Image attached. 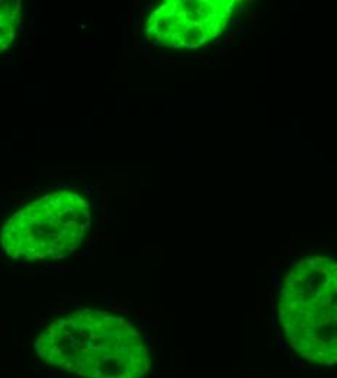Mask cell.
I'll return each instance as SVG.
<instances>
[{
	"instance_id": "6da1fadb",
	"label": "cell",
	"mask_w": 337,
	"mask_h": 378,
	"mask_svg": "<svg viewBox=\"0 0 337 378\" xmlns=\"http://www.w3.org/2000/svg\"><path fill=\"white\" fill-rule=\"evenodd\" d=\"M282 333L307 362L337 365V260L324 254L294 262L283 276L278 303Z\"/></svg>"
},
{
	"instance_id": "7a4b0ae2",
	"label": "cell",
	"mask_w": 337,
	"mask_h": 378,
	"mask_svg": "<svg viewBox=\"0 0 337 378\" xmlns=\"http://www.w3.org/2000/svg\"><path fill=\"white\" fill-rule=\"evenodd\" d=\"M92 224L90 204L77 191L58 189L31 201L1 228L3 250L12 259H63L77 249Z\"/></svg>"
},
{
	"instance_id": "3957f363",
	"label": "cell",
	"mask_w": 337,
	"mask_h": 378,
	"mask_svg": "<svg viewBox=\"0 0 337 378\" xmlns=\"http://www.w3.org/2000/svg\"><path fill=\"white\" fill-rule=\"evenodd\" d=\"M234 0H166L145 20L148 39L170 50H198L223 35L232 20Z\"/></svg>"
},
{
	"instance_id": "277c9868",
	"label": "cell",
	"mask_w": 337,
	"mask_h": 378,
	"mask_svg": "<svg viewBox=\"0 0 337 378\" xmlns=\"http://www.w3.org/2000/svg\"><path fill=\"white\" fill-rule=\"evenodd\" d=\"M20 1L0 0V52L9 50L16 36L20 25Z\"/></svg>"
}]
</instances>
